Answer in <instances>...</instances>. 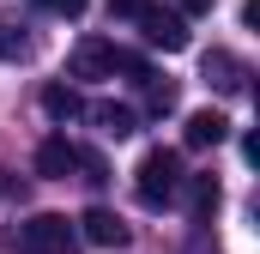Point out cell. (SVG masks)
I'll return each instance as SVG.
<instances>
[{
	"label": "cell",
	"instance_id": "obj_9",
	"mask_svg": "<svg viewBox=\"0 0 260 254\" xmlns=\"http://www.w3.org/2000/svg\"><path fill=\"white\" fill-rule=\"evenodd\" d=\"M182 194H188V218H194V224H212V212H218V200H224L218 176H188Z\"/></svg>",
	"mask_w": 260,
	"mask_h": 254
},
{
	"label": "cell",
	"instance_id": "obj_3",
	"mask_svg": "<svg viewBox=\"0 0 260 254\" xmlns=\"http://www.w3.org/2000/svg\"><path fill=\"white\" fill-rule=\"evenodd\" d=\"M18 254H73V224L61 212H37L30 224H18Z\"/></svg>",
	"mask_w": 260,
	"mask_h": 254
},
{
	"label": "cell",
	"instance_id": "obj_16",
	"mask_svg": "<svg viewBox=\"0 0 260 254\" xmlns=\"http://www.w3.org/2000/svg\"><path fill=\"white\" fill-rule=\"evenodd\" d=\"M43 6H55V12H67V18H79V12H85V0H43Z\"/></svg>",
	"mask_w": 260,
	"mask_h": 254
},
{
	"label": "cell",
	"instance_id": "obj_13",
	"mask_svg": "<svg viewBox=\"0 0 260 254\" xmlns=\"http://www.w3.org/2000/svg\"><path fill=\"white\" fill-rule=\"evenodd\" d=\"M24 55H30L24 24H6V18H0V61H24Z\"/></svg>",
	"mask_w": 260,
	"mask_h": 254
},
{
	"label": "cell",
	"instance_id": "obj_5",
	"mask_svg": "<svg viewBox=\"0 0 260 254\" xmlns=\"http://www.w3.org/2000/svg\"><path fill=\"white\" fill-rule=\"evenodd\" d=\"M79 236L91 242V248H127L133 242V230H127V218H115L109 206H91L85 218H79Z\"/></svg>",
	"mask_w": 260,
	"mask_h": 254
},
{
	"label": "cell",
	"instance_id": "obj_8",
	"mask_svg": "<svg viewBox=\"0 0 260 254\" xmlns=\"http://www.w3.org/2000/svg\"><path fill=\"white\" fill-rule=\"evenodd\" d=\"M224 139H230V121H224L218 109H194L188 127H182V145H188V151H212V145H224Z\"/></svg>",
	"mask_w": 260,
	"mask_h": 254
},
{
	"label": "cell",
	"instance_id": "obj_4",
	"mask_svg": "<svg viewBox=\"0 0 260 254\" xmlns=\"http://www.w3.org/2000/svg\"><path fill=\"white\" fill-rule=\"evenodd\" d=\"M139 37H145L151 49H164V55H182V49H188V18H182V12H164V6H151V12L139 18Z\"/></svg>",
	"mask_w": 260,
	"mask_h": 254
},
{
	"label": "cell",
	"instance_id": "obj_6",
	"mask_svg": "<svg viewBox=\"0 0 260 254\" xmlns=\"http://www.w3.org/2000/svg\"><path fill=\"white\" fill-rule=\"evenodd\" d=\"M79 170V145L67 139V133H49L43 145H37V176H49V182H67Z\"/></svg>",
	"mask_w": 260,
	"mask_h": 254
},
{
	"label": "cell",
	"instance_id": "obj_2",
	"mask_svg": "<svg viewBox=\"0 0 260 254\" xmlns=\"http://www.w3.org/2000/svg\"><path fill=\"white\" fill-rule=\"evenodd\" d=\"M182 182H188V176H182V157H176L170 145H151V151L139 157V170H133V194H139V206H151V212L170 206V200L182 194Z\"/></svg>",
	"mask_w": 260,
	"mask_h": 254
},
{
	"label": "cell",
	"instance_id": "obj_12",
	"mask_svg": "<svg viewBox=\"0 0 260 254\" xmlns=\"http://www.w3.org/2000/svg\"><path fill=\"white\" fill-rule=\"evenodd\" d=\"M145 109H151V115H170V109H176V85L151 73V79H145Z\"/></svg>",
	"mask_w": 260,
	"mask_h": 254
},
{
	"label": "cell",
	"instance_id": "obj_15",
	"mask_svg": "<svg viewBox=\"0 0 260 254\" xmlns=\"http://www.w3.org/2000/svg\"><path fill=\"white\" fill-rule=\"evenodd\" d=\"M79 170H85V182L97 188V182H109V170H103V157L97 151H79Z\"/></svg>",
	"mask_w": 260,
	"mask_h": 254
},
{
	"label": "cell",
	"instance_id": "obj_10",
	"mask_svg": "<svg viewBox=\"0 0 260 254\" xmlns=\"http://www.w3.org/2000/svg\"><path fill=\"white\" fill-rule=\"evenodd\" d=\"M200 67H206V79H212L218 91H242V85H248V67L236 61L230 49H212V55H206Z\"/></svg>",
	"mask_w": 260,
	"mask_h": 254
},
{
	"label": "cell",
	"instance_id": "obj_17",
	"mask_svg": "<svg viewBox=\"0 0 260 254\" xmlns=\"http://www.w3.org/2000/svg\"><path fill=\"white\" fill-rule=\"evenodd\" d=\"M218 0H182V12H212Z\"/></svg>",
	"mask_w": 260,
	"mask_h": 254
},
{
	"label": "cell",
	"instance_id": "obj_11",
	"mask_svg": "<svg viewBox=\"0 0 260 254\" xmlns=\"http://www.w3.org/2000/svg\"><path fill=\"white\" fill-rule=\"evenodd\" d=\"M43 109H49L55 121H73L85 103H79V91H73V85H43Z\"/></svg>",
	"mask_w": 260,
	"mask_h": 254
},
{
	"label": "cell",
	"instance_id": "obj_14",
	"mask_svg": "<svg viewBox=\"0 0 260 254\" xmlns=\"http://www.w3.org/2000/svg\"><path fill=\"white\" fill-rule=\"evenodd\" d=\"M151 6H157V0H109V18H133V24H139Z\"/></svg>",
	"mask_w": 260,
	"mask_h": 254
},
{
	"label": "cell",
	"instance_id": "obj_1",
	"mask_svg": "<svg viewBox=\"0 0 260 254\" xmlns=\"http://www.w3.org/2000/svg\"><path fill=\"white\" fill-rule=\"evenodd\" d=\"M115 73H127V79H151V67L127 55V49H115L109 37H79V49H73V79H115Z\"/></svg>",
	"mask_w": 260,
	"mask_h": 254
},
{
	"label": "cell",
	"instance_id": "obj_7",
	"mask_svg": "<svg viewBox=\"0 0 260 254\" xmlns=\"http://www.w3.org/2000/svg\"><path fill=\"white\" fill-rule=\"evenodd\" d=\"M85 115H91V127H97L103 139H127V133H139V109H133V103H115V97L91 103Z\"/></svg>",
	"mask_w": 260,
	"mask_h": 254
},
{
	"label": "cell",
	"instance_id": "obj_18",
	"mask_svg": "<svg viewBox=\"0 0 260 254\" xmlns=\"http://www.w3.org/2000/svg\"><path fill=\"white\" fill-rule=\"evenodd\" d=\"M37 6H43V0H37Z\"/></svg>",
	"mask_w": 260,
	"mask_h": 254
}]
</instances>
